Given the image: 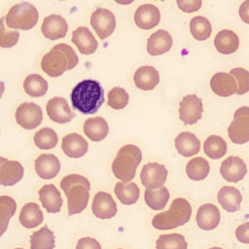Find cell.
Listing matches in <instances>:
<instances>
[{"label": "cell", "mask_w": 249, "mask_h": 249, "mask_svg": "<svg viewBox=\"0 0 249 249\" xmlns=\"http://www.w3.org/2000/svg\"><path fill=\"white\" fill-rule=\"evenodd\" d=\"M72 43L76 45L79 52L83 54L93 53L98 47V43L89 29L86 26H79L72 33Z\"/></svg>", "instance_id": "23"}, {"label": "cell", "mask_w": 249, "mask_h": 249, "mask_svg": "<svg viewBox=\"0 0 249 249\" xmlns=\"http://www.w3.org/2000/svg\"><path fill=\"white\" fill-rule=\"evenodd\" d=\"M24 174V168L18 160L0 158V183L3 186H14Z\"/></svg>", "instance_id": "15"}, {"label": "cell", "mask_w": 249, "mask_h": 249, "mask_svg": "<svg viewBox=\"0 0 249 249\" xmlns=\"http://www.w3.org/2000/svg\"><path fill=\"white\" fill-rule=\"evenodd\" d=\"M76 249H102V248L100 243L96 239L89 236H86L78 240Z\"/></svg>", "instance_id": "45"}, {"label": "cell", "mask_w": 249, "mask_h": 249, "mask_svg": "<svg viewBox=\"0 0 249 249\" xmlns=\"http://www.w3.org/2000/svg\"><path fill=\"white\" fill-rule=\"evenodd\" d=\"M29 242L31 249H53L55 237L53 232L47 226H44L31 234Z\"/></svg>", "instance_id": "32"}, {"label": "cell", "mask_w": 249, "mask_h": 249, "mask_svg": "<svg viewBox=\"0 0 249 249\" xmlns=\"http://www.w3.org/2000/svg\"><path fill=\"white\" fill-rule=\"evenodd\" d=\"M210 88L215 94L228 97L236 93L237 82L231 74L218 72L210 79Z\"/></svg>", "instance_id": "17"}, {"label": "cell", "mask_w": 249, "mask_h": 249, "mask_svg": "<svg viewBox=\"0 0 249 249\" xmlns=\"http://www.w3.org/2000/svg\"><path fill=\"white\" fill-rule=\"evenodd\" d=\"M175 148L177 152L183 157H192L200 151V141L196 134L183 131L179 133L175 138Z\"/></svg>", "instance_id": "27"}, {"label": "cell", "mask_w": 249, "mask_h": 249, "mask_svg": "<svg viewBox=\"0 0 249 249\" xmlns=\"http://www.w3.org/2000/svg\"><path fill=\"white\" fill-rule=\"evenodd\" d=\"M5 17L0 20V46L2 48H12L15 46L19 38L18 31H6L5 30Z\"/></svg>", "instance_id": "43"}, {"label": "cell", "mask_w": 249, "mask_h": 249, "mask_svg": "<svg viewBox=\"0 0 249 249\" xmlns=\"http://www.w3.org/2000/svg\"><path fill=\"white\" fill-rule=\"evenodd\" d=\"M202 100L196 94L185 95L179 104V118L184 124H195L202 117Z\"/></svg>", "instance_id": "10"}, {"label": "cell", "mask_w": 249, "mask_h": 249, "mask_svg": "<svg viewBox=\"0 0 249 249\" xmlns=\"http://www.w3.org/2000/svg\"><path fill=\"white\" fill-rule=\"evenodd\" d=\"M35 171L37 175L44 179L50 180L57 176L60 170V162L58 159L53 154H42L34 162Z\"/></svg>", "instance_id": "20"}, {"label": "cell", "mask_w": 249, "mask_h": 249, "mask_svg": "<svg viewBox=\"0 0 249 249\" xmlns=\"http://www.w3.org/2000/svg\"><path fill=\"white\" fill-rule=\"evenodd\" d=\"M230 74H231L237 82L236 94L242 95L249 91V71L248 70L241 67H237V68L231 69L230 71Z\"/></svg>", "instance_id": "42"}, {"label": "cell", "mask_w": 249, "mask_h": 249, "mask_svg": "<svg viewBox=\"0 0 249 249\" xmlns=\"http://www.w3.org/2000/svg\"><path fill=\"white\" fill-rule=\"evenodd\" d=\"M209 249H223V248L218 247V246H214V247H211V248H209Z\"/></svg>", "instance_id": "48"}, {"label": "cell", "mask_w": 249, "mask_h": 249, "mask_svg": "<svg viewBox=\"0 0 249 249\" xmlns=\"http://www.w3.org/2000/svg\"><path fill=\"white\" fill-rule=\"evenodd\" d=\"M173 45V40L168 31L159 29L147 40V52L151 55H160L167 53Z\"/></svg>", "instance_id": "24"}, {"label": "cell", "mask_w": 249, "mask_h": 249, "mask_svg": "<svg viewBox=\"0 0 249 249\" xmlns=\"http://www.w3.org/2000/svg\"><path fill=\"white\" fill-rule=\"evenodd\" d=\"M221 220V214L218 207L213 203H205L199 206L196 211V221L199 229L211 231L218 227Z\"/></svg>", "instance_id": "19"}, {"label": "cell", "mask_w": 249, "mask_h": 249, "mask_svg": "<svg viewBox=\"0 0 249 249\" xmlns=\"http://www.w3.org/2000/svg\"><path fill=\"white\" fill-rule=\"evenodd\" d=\"M236 239L244 244H249V222L239 225L235 230Z\"/></svg>", "instance_id": "46"}, {"label": "cell", "mask_w": 249, "mask_h": 249, "mask_svg": "<svg viewBox=\"0 0 249 249\" xmlns=\"http://www.w3.org/2000/svg\"><path fill=\"white\" fill-rule=\"evenodd\" d=\"M169 192L166 187L158 190H145L144 199L146 204L153 210H161L167 204L169 199Z\"/></svg>", "instance_id": "36"}, {"label": "cell", "mask_w": 249, "mask_h": 249, "mask_svg": "<svg viewBox=\"0 0 249 249\" xmlns=\"http://www.w3.org/2000/svg\"><path fill=\"white\" fill-rule=\"evenodd\" d=\"M160 20V13L159 8L153 4H143L139 6L134 13L135 24L144 30L154 28Z\"/></svg>", "instance_id": "16"}, {"label": "cell", "mask_w": 249, "mask_h": 249, "mask_svg": "<svg viewBox=\"0 0 249 249\" xmlns=\"http://www.w3.org/2000/svg\"><path fill=\"white\" fill-rule=\"evenodd\" d=\"M119 249H122V248H119Z\"/></svg>", "instance_id": "50"}, {"label": "cell", "mask_w": 249, "mask_h": 249, "mask_svg": "<svg viewBox=\"0 0 249 249\" xmlns=\"http://www.w3.org/2000/svg\"><path fill=\"white\" fill-rule=\"evenodd\" d=\"M238 14L242 21L249 24V0H246L241 3L238 10Z\"/></svg>", "instance_id": "47"}, {"label": "cell", "mask_w": 249, "mask_h": 249, "mask_svg": "<svg viewBox=\"0 0 249 249\" xmlns=\"http://www.w3.org/2000/svg\"><path fill=\"white\" fill-rule=\"evenodd\" d=\"M90 25L100 39L109 37L116 28L115 15L108 9L98 8L90 16Z\"/></svg>", "instance_id": "11"}, {"label": "cell", "mask_w": 249, "mask_h": 249, "mask_svg": "<svg viewBox=\"0 0 249 249\" xmlns=\"http://www.w3.org/2000/svg\"><path fill=\"white\" fill-rule=\"evenodd\" d=\"M247 173V166L244 160L236 156H230L222 161L220 166V174L222 177L231 183L241 181Z\"/></svg>", "instance_id": "12"}, {"label": "cell", "mask_w": 249, "mask_h": 249, "mask_svg": "<svg viewBox=\"0 0 249 249\" xmlns=\"http://www.w3.org/2000/svg\"><path fill=\"white\" fill-rule=\"evenodd\" d=\"M15 249H23V248H15Z\"/></svg>", "instance_id": "49"}, {"label": "cell", "mask_w": 249, "mask_h": 249, "mask_svg": "<svg viewBox=\"0 0 249 249\" xmlns=\"http://www.w3.org/2000/svg\"><path fill=\"white\" fill-rule=\"evenodd\" d=\"M190 31L196 40L204 41L210 37L212 26L206 18L196 16L194 17L190 21Z\"/></svg>", "instance_id": "37"}, {"label": "cell", "mask_w": 249, "mask_h": 249, "mask_svg": "<svg viewBox=\"0 0 249 249\" xmlns=\"http://www.w3.org/2000/svg\"><path fill=\"white\" fill-rule=\"evenodd\" d=\"M91 211L96 218L111 219L117 214L118 208L110 194L106 192H98L94 195Z\"/></svg>", "instance_id": "14"}, {"label": "cell", "mask_w": 249, "mask_h": 249, "mask_svg": "<svg viewBox=\"0 0 249 249\" xmlns=\"http://www.w3.org/2000/svg\"><path fill=\"white\" fill-rule=\"evenodd\" d=\"M17 210V203L11 196H0V226L1 234L6 231L10 219L13 217Z\"/></svg>", "instance_id": "40"}, {"label": "cell", "mask_w": 249, "mask_h": 249, "mask_svg": "<svg viewBox=\"0 0 249 249\" xmlns=\"http://www.w3.org/2000/svg\"><path fill=\"white\" fill-rule=\"evenodd\" d=\"M79 62L76 52L69 45L60 43L53 46L41 60L42 70L51 77L61 76L65 71L73 69Z\"/></svg>", "instance_id": "3"}, {"label": "cell", "mask_w": 249, "mask_h": 249, "mask_svg": "<svg viewBox=\"0 0 249 249\" xmlns=\"http://www.w3.org/2000/svg\"><path fill=\"white\" fill-rule=\"evenodd\" d=\"M133 80L138 89L142 90H151L160 83V74L155 67L144 65L135 71Z\"/></svg>", "instance_id": "25"}, {"label": "cell", "mask_w": 249, "mask_h": 249, "mask_svg": "<svg viewBox=\"0 0 249 249\" xmlns=\"http://www.w3.org/2000/svg\"><path fill=\"white\" fill-rule=\"evenodd\" d=\"M214 46L220 53L231 54L237 51L239 47V38L232 30L223 29L216 34Z\"/></svg>", "instance_id": "29"}, {"label": "cell", "mask_w": 249, "mask_h": 249, "mask_svg": "<svg viewBox=\"0 0 249 249\" xmlns=\"http://www.w3.org/2000/svg\"><path fill=\"white\" fill-rule=\"evenodd\" d=\"M16 121L24 129L36 128L43 120V112L39 105L33 102H23L15 113Z\"/></svg>", "instance_id": "9"}, {"label": "cell", "mask_w": 249, "mask_h": 249, "mask_svg": "<svg viewBox=\"0 0 249 249\" xmlns=\"http://www.w3.org/2000/svg\"><path fill=\"white\" fill-rule=\"evenodd\" d=\"M157 249H188L185 237L180 233L161 234L156 241Z\"/></svg>", "instance_id": "39"}, {"label": "cell", "mask_w": 249, "mask_h": 249, "mask_svg": "<svg viewBox=\"0 0 249 249\" xmlns=\"http://www.w3.org/2000/svg\"><path fill=\"white\" fill-rule=\"evenodd\" d=\"M38 11L29 2H22L14 5L5 17L6 25L13 29L29 30L38 21Z\"/></svg>", "instance_id": "6"}, {"label": "cell", "mask_w": 249, "mask_h": 249, "mask_svg": "<svg viewBox=\"0 0 249 249\" xmlns=\"http://www.w3.org/2000/svg\"><path fill=\"white\" fill-rule=\"evenodd\" d=\"M38 195L42 206L48 213H58L60 211L63 200L59 191L53 184L44 185L38 191Z\"/></svg>", "instance_id": "22"}, {"label": "cell", "mask_w": 249, "mask_h": 249, "mask_svg": "<svg viewBox=\"0 0 249 249\" xmlns=\"http://www.w3.org/2000/svg\"><path fill=\"white\" fill-rule=\"evenodd\" d=\"M48 88V82L39 74H30L23 81L24 91L32 97L44 96Z\"/></svg>", "instance_id": "34"}, {"label": "cell", "mask_w": 249, "mask_h": 249, "mask_svg": "<svg viewBox=\"0 0 249 249\" xmlns=\"http://www.w3.org/2000/svg\"><path fill=\"white\" fill-rule=\"evenodd\" d=\"M19 222L26 229H34L42 224L44 220L40 206L35 202L24 204L19 213Z\"/></svg>", "instance_id": "30"}, {"label": "cell", "mask_w": 249, "mask_h": 249, "mask_svg": "<svg viewBox=\"0 0 249 249\" xmlns=\"http://www.w3.org/2000/svg\"><path fill=\"white\" fill-rule=\"evenodd\" d=\"M41 31L50 40H57L66 36L68 24L64 18L59 15H50L43 20Z\"/></svg>", "instance_id": "18"}, {"label": "cell", "mask_w": 249, "mask_h": 249, "mask_svg": "<svg viewBox=\"0 0 249 249\" xmlns=\"http://www.w3.org/2000/svg\"><path fill=\"white\" fill-rule=\"evenodd\" d=\"M228 135L234 144H245L249 141V107L242 106L233 114V120L228 127Z\"/></svg>", "instance_id": "7"}, {"label": "cell", "mask_w": 249, "mask_h": 249, "mask_svg": "<svg viewBox=\"0 0 249 249\" xmlns=\"http://www.w3.org/2000/svg\"><path fill=\"white\" fill-rule=\"evenodd\" d=\"M104 101L103 88L95 80L86 79L81 81L73 88L71 92L73 108L86 115L95 114Z\"/></svg>", "instance_id": "1"}, {"label": "cell", "mask_w": 249, "mask_h": 249, "mask_svg": "<svg viewBox=\"0 0 249 249\" xmlns=\"http://www.w3.org/2000/svg\"><path fill=\"white\" fill-rule=\"evenodd\" d=\"M83 129L89 139L94 142H100L108 135L109 124L105 119L101 117H93L85 121Z\"/></svg>", "instance_id": "28"}, {"label": "cell", "mask_w": 249, "mask_h": 249, "mask_svg": "<svg viewBox=\"0 0 249 249\" xmlns=\"http://www.w3.org/2000/svg\"><path fill=\"white\" fill-rule=\"evenodd\" d=\"M61 149L69 158L79 159L86 155L89 149L88 141L78 133H69L62 138Z\"/></svg>", "instance_id": "21"}, {"label": "cell", "mask_w": 249, "mask_h": 249, "mask_svg": "<svg viewBox=\"0 0 249 249\" xmlns=\"http://www.w3.org/2000/svg\"><path fill=\"white\" fill-rule=\"evenodd\" d=\"M179 9L185 13L196 12L201 7V0H177L176 1Z\"/></svg>", "instance_id": "44"}, {"label": "cell", "mask_w": 249, "mask_h": 249, "mask_svg": "<svg viewBox=\"0 0 249 249\" xmlns=\"http://www.w3.org/2000/svg\"><path fill=\"white\" fill-rule=\"evenodd\" d=\"M167 169L163 164L149 162L142 167L140 179L146 190L154 191L164 187L167 178Z\"/></svg>", "instance_id": "8"}, {"label": "cell", "mask_w": 249, "mask_h": 249, "mask_svg": "<svg viewBox=\"0 0 249 249\" xmlns=\"http://www.w3.org/2000/svg\"><path fill=\"white\" fill-rule=\"evenodd\" d=\"M60 188L67 197L69 216L79 214L86 209L90 190L88 178L80 174H68L61 179Z\"/></svg>", "instance_id": "2"}, {"label": "cell", "mask_w": 249, "mask_h": 249, "mask_svg": "<svg viewBox=\"0 0 249 249\" xmlns=\"http://www.w3.org/2000/svg\"><path fill=\"white\" fill-rule=\"evenodd\" d=\"M46 111L49 118L57 124H66L73 120L75 113L70 109L67 101L63 97H53L47 105Z\"/></svg>", "instance_id": "13"}, {"label": "cell", "mask_w": 249, "mask_h": 249, "mask_svg": "<svg viewBox=\"0 0 249 249\" xmlns=\"http://www.w3.org/2000/svg\"><path fill=\"white\" fill-rule=\"evenodd\" d=\"M210 171L209 162L201 157L190 160L186 165L187 176L194 181H201L207 177Z\"/></svg>", "instance_id": "33"}, {"label": "cell", "mask_w": 249, "mask_h": 249, "mask_svg": "<svg viewBox=\"0 0 249 249\" xmlns=\"http://www.w3.org/2000/svg\"><path fill=\"white\" fill-rule=\"evenodd\" d=\"M227 143L219 135L208 136L203 143V151L207 157L212 160H218L227 153Z\"/></svg>", "instance_id": "35"}, {"label": "cell", "mask_w": 249, "mask_h": 249, "mask_svg": "<svg viewBox=\"0 0 249 249\" xmlns=\"http://www.w3.org/2000/svg\"><path fill=\"white\" fill-rule=\"evenodd\" d=\"M33 140L38 148L42 150H51L57 145L58 136L53 128L43 127L34 134Z\"/></svg>", "instance_id": "38"}, {"label": "cell", "mask_w": 249, "mask_h": 249, "mask_svg": "<svg viewBox=\"0 0 249 249\" xmlns=\"http://www.w3.org/2000/svg\"><path fill=\"white\" fill-rule=\"evenodd\" d=\"M218 202L227 212H236L240 209L242 195L240 191L231 186L222 187L217 195Z\"/></svg>", "instance_id": "26"}, {"label": "cell", "mask_w": 249, "mask_h": 249, "mask_svg": "<svg viewBox=\"0 0 249 249\" xmlns=\"http://www.w3.org/2000/svg\"><path fill=\"white\" fill-rule=\"evenodd\" d=\"M115 195L118 197V199L125 205H131L134 204L138 198H139V195H140V190L138 188V186L133 183H124V182H118L115 185V189H114Z\"/></svg>", "instance_id": "31"}, {"label": "cell", "mask_w": 249, "mask_h": 249, "mask_svg": "<svg viewBox=\"0 0 249 249\" xmlns=\"http://www.w3.org/2000/svg\"><path fill=\"white\" fill-rule=\"evenodd\" d=\"M192 216V206L183 197L175 198L167 211L160 212L154 216L152 226L160 231H166L178 228L188 223Z\"/></svg>", "instance_id": "4"}, {"label": "cell", "mask_w": 249, "mask_h": 249, "mask_svg": "<svg viewBox=\"0 0 249 249\" xmlns=\"http://www.w3.org/2000/svg\"><path fill=\"white\" fill-rule=\"evenodd\" d=\"M141 160L140 148L132 144L123 146L112 162V171L115 177L124 183H129L135 177L136 168Z\"/></svg>", "instance_id": "5"}, {"label": "cell", "mask_w": 249, "mask_h": 249, "mask_svg": "<svg viewBox=\"0 0 249 249\" xmlns=\"http://www.w3.org/2000/svg\"><path fill=\"white\" fill-rule=\"evenodd\" d=\"M129 100V95L127 91L120 87H115L108 92V101L107 104L116 110L124 109Z\"/></svg>", "instance_id": "41"}]
</instances>
